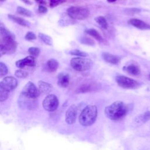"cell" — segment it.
I'll return each mask as SVG.
<instances>
[{
	"label": "cell",
	"mask_w": 150,
	"mask_h": 150,
	"mask_svg": "<svg viewBox=\"0 0 150 150\" xmlns=\"http://www.w3.org/2000/svg\"><path fill=\"white\" fill-rule=\"evenodd\" d=\"M38 36L45 44H46L47 45H52V43H53L52 38L50 36H49V35H47L43 33H39Z\"/></svg>",
	"instance_id": "cell-23"
},
{
	"label": "cell",
	"mask_w": 150,
	"mask_h": 150,
	"mask_svg": "<svg viewBox=\"0 0 150 150\" xmlns=\"http://www.w3.org/2000/svg\"><path fill=\"white\" fill-rule=\"evenodd\" d=\"M5 0H0V2H4V1H5Z\"/></svg>",
	"instance_id": "cell-41"
},
{
	"label": "cell",
	"mask_w": 150,
	"mask_h": 150,
	"mask_svg": "<svg viewBox=\"0 0 150 150\" xmlns=\"http://www.w3.org/2000/svg\"><path fill=\"white\" fill-rule=\"evenodd\" d=\"M85 32L91 36L92 37H93L94 39H96L97 41H98L99 42H103V37L101 36V35L97 32V30H96L95 29L93 28H91V29H86L85 30Z\"/></svg>",
	"instance_id": "cell-20"
},
{
	"label": "cell",
	"mask_w": 150,
	"mask_h": 150,
	"mask_svg": "<svg viewBox=\"0 0 150 150\" xmlns=\"http://www.w3.org/2000/svg\"><path fill=\"white\" fill-rule=\"evenodd\" d=\"M101 57L104 61L111 64H116L118 63L120 59L118 56L108 52H103Z\"/></svg>",
	"instance_id": "cell-15"
},
{
	"label": "cell",
	"mask_w": 150,
	"mask_h": 150,
	"mask_svg": "<svg viewBox=\"0 0 150 150\" xmlns=\"http://www.w3.org/2000/svg\"><path fill=\"white\" fill-rule=\"evenodd\" d=\"M67 12L70 18L77 20L85 19L90 14L87 8L81 6H70L67 9Z\"/></svg>",
	"instance_id": "cell-4"
},
{
	"label": "cell",
	"mask_w": 150,
	"mask_h": 150,
	"mask_svg": "<svg viewBox=\"0 0 150 150\" xmlns=\"http://www.w3.org/2000/svg\"><path fill=\"white\" fill-rule=\"evenodd\" d=\"M8 70L5 63L0 62V78L4 77L8 73Z\"/></svg>",
	"instance_id": "cell-30"
},
{
	"label": "cell",
	"mask_w": 150,
	"mask_h": 150,
	"mask_svg": "<svg viewBox=\"0 0 150 150\" xmlns=\"http://www.w3.org/2000/svg\"><path fill=\"white\" fill-rule=\"evenodd\" d=\"M150 119V111H146L144 114L139 115L135 118L137 122L144 123Z\"/></svg>",
	"instance_id": "cell-21"
},
{
	"label": "cell",
	"mask_w": 150,
	"mask_h": 150,
	"mask_svg": "<svg viewBox=\"0 0 150 150\" xmlns=\"http://www.w3.org/2000/svg\"><path fill=\"white\" fill-rule=\"evenodd\" d=\"M21 93L28 97L33 98H37L40 94L39 89L31 81L28 82L25 85Z\"/></svg>",
	"instance_id": "cell-8"
},
{
	"label": "cell",
	"mask_w": 150,
	"mask_h": 150,
	"mask_svg": "<svg viewBox=\"0 0 150 150\" xmlns=\"http://www.w3.org/2000/svg\"><path fill=\"white\" fill-rule=\"evenodd\" d=\"M25 38L27 40H33L36 39V35L32 32H28L26 33Z\"/></svg>",
	"instance_id": "cell-35"
},
{
	"label": "cell",
	"mask_w": 150,
	"mask_h": 150,
	"mask_svg": "<svg viewBox=\"0 0 150 150\" xmlns=\"http://www.w3.org/2000/svg\"><path fill=\"white\" fill-rule=\"evenodd\" d=\"M7 53L6 49L4 45H0V57Z\"/></svg>",
	"instance_id": "cell-36"
},
{
	"label": "cell",
	"mask_w": 150,
	"mask_h": 150,
	"mask_svg": "<svg viewBox=\"0 0 150 150\" xmlns=\"http://www.w3.org/2000/svg\"><path fill=\"white\" fill-rule=\"evenodd\" d=\"M37 3L40 5H47L49 4V0H35Z\"/></svg>",
	"instance_id": "cell-38"
},
{
	"label": "cell",
	"mask_w": 150,
	"mask_h": 150,
	"mask_svg": "<svg viewBox=\"0 0 150 150\" xmlns=\"http://www.w3.org/2000/svg\"><path fill=\"white\" fill-rule=\"evenodd\" d=\"M66 2V0H49V5L51 8H54L60 4Z\"/></svg>",
	"instance_id": "cell-34"
},
{
	"label": "cell",
	"mask_w": 150,
	"mask_h": 150,
	"mask_svg": "<svg viewBox=\"0 0 150 150\" xmlns=\"http://www.w3.org/2000/svg\"><path fill=\"white\" fill-rule=\"evenodd\" d=\"M115 81L120 87L125 89H136L140 86L139 83L135 80L124 76H117Z\"/></svg>",
	"instance_id": "cell-5"
},
{
	"label": "cell",
	"mask_w": 150,
	"mask_h": 150,
	"mask_svg": "<svg viewBox=\"0 0 150 150\" xmlns=\"http://www.w3.org/2000/svg\"><path fill=\"white\" fill-rule=\"evenodd\" d=\"M17 85V80L13 76L5 77L0 82V87L8 92L13 90Z\"/></svg>",
	"instance_id": "cell-9"
},
{
	"label": "cell",
	"mask_w": 150,
	"mask_h": 150,
	"mask_svg": "<svg viewBox=\"0 0 150 150\" xmlns=\"http://www.w3.org/2000/svg\"><path fill=\"white\" fill-rule=\"evenodd\" d=\"M91 88H92V86L90 84H84L77 89L76 92L79 93H86V92H88V91H91Z\"/></svg>",
	"instance_id": "cell-26"
},
{
	"label": "cell",
	"mask_w": 150,
	"mask_h": 150,
	"mask_svg": "<svg viewBox=\"0 0 150 150\" xmlns=\"http://www.w3.org/2000/svg\"><path fill=\"white\" fill-rule=\"evenodd\" d=\"M43 108L48 111H55L59 106L57 97L54 94L47 95L43 101Z\"/></svg>",
	"instance_id": "cell-7"
},
{
	"label": "cell",
	"mask_w": 150,
	"mask_h": 150,
	"mask_svg": "<svg viewBox=\"0 0 150 150\" xmlns=\"http://www.w3.org/2000/svg\"><path fill=\"white\" fill-rule=\"evenodd\" d=\"M80 42L82 44L86 45H90V46H93L95 45V42L91 38L87 37V36H83L80 39Z\"/></svg>",
	"instance_id": "cell-27"
},
{
	"label": "cell",
	"mask_w": 150,
	"mask_h": 150,
	"mask_svg": "<svg viewBox=\"0 0 150 150\" xmlns=\"http://www.w3.org/2000/svg\"><path fill=\"white\" fill-rule=\"evenodd\" d=\"M77 112V107L75 104L71 105L69 107L66 112L65 120L68 124H72L74 123Z\"/></svg>",
	"instance_id": "cell-11"
},
{
	"label": "cell",
	"mask_w": 150,
	"mask_h": 150,
	"mask_svg": "<svg viewBox=\"0 0 150 150\" xmlns=\"http://www.w3.org/2000/svg\"><path fill=\"white\" fill-rule=\"evenodd\" d=\"M36 98H30L21 93L18 98V104L22 109L32 110L37 106Z\"/></svg>",
	"instance_id": "cell-6"
},
{
	"label": "cell",
	"mask_w": 150,
	"mask_h": 150,
	"mask_svg": "<svg viewBox=\"0 0 150 150\" xmlns=\"http://www.w3.org/2000/svg\"><path fill=\"white\" fill-rule=\"evenodd\" d=\"M149 78H150V74H149Z\"/></svg>",
	"instance_id": "cell-42"
},
{
	"label": "cell",
	"mask_w": 150,
	"mask_h": 150,
	"mask_svg": "<svg viewBox=\"0 0 150 150\" xmlns=\"http://www.w3.org/2000/svg\"><path fill=\"white\" fill-rule=\"evenodd\" d=\"M129 106L122 101H117L105 107L104 112L110 120H118L125 117L129 110Z\"/></svg>",
	"instance_id": "cell-1"
},
{
	"label": "cell",
	"mask_w": 150,
	"mask_h": 150,
	"mask_svg": "<svg viewBox=\"0 0 150 150\" xmlns=\"http://www.w3.org/2000/svg\"><path fill=\"white\" fill-rule=\"evenodd\" d=\"M117 0H107V1L108 2H110V3H112V2H114L115 1H117Z\"/></svg>",
	"instance_id": "cell-40"
},
{
	"label": "cell",
	"mask_w": 150,
	"mask_h": 150,
	"mask_svg": "<svg viewBox=\"0 0 150 150\" xmlns=\"http://www.w3.org/2000/svg\"><path fill=\"white\" fill-rule=\"evenodd\" d=\"M38 11L40 13H45L47 12V9L46 7L42 5H40L38 7Z\"/></svg>",
	"instance_id": "cell-37"
},
{
	"label": "cell",
	"mask_w": 150,
	"mask_h": 150,
	"mask_svg": "<svg viewBox=\"0 0 150 150\" xmlns=\"http://www.w3.org/2000/svg\"><path fill=\"white\" fill-rule=\"evenodd\" d=\"M95 21L103 29H107L108 28V23L105 18L103 16H98L94 18Z\"/></svg>",
	"instance_id": "cell-22"
},
{
	"label": "cell",
	"mask_w": 150,
	"mask_h": 150,
	"mask_svg": "<svg viewBox=\"0 0 150 150\" xmlns=\"http://www.w3.org/2000/svg\"><path fill=\"white\" fill-rule=\"evenodd\" d=\"M9 96V92L0 87V102L5 101Z\"/></svg>",
	"instance_id": "cell-32"
},
{
	"label": "cell",
	"mask_w": 150,
	"mask_h": 150,
	"mask_svg": "<svg viewBox=\"0 0 150 150\" xmlns=\"http://www.w3.org/2000/svg\"><path fill=\"white\" fill-rule=\"evenodd\" d=\"M58 66L59 62L54 59H50L46 63L47 69L50 72H54L56 71Z\"/></svg>",
	"instance_id": "cell-19"
},
{
	"label": "cell",
	"mask_w": 150,
	"mask_h": 150,
	"mask_svg": "<svg viewBox=\"0 0 150 150\" xmlns=\"http://www.w3.org/2000/svg\"><path fill=\"white\" fill-rule=\"evenodd\" d=\"M15 75L16 77L21 79L26 78L28 76V73L22 70V69H18L15 72Z\"/></svg>",
	"instance_id": "cell-29"
},
{
	"label": "cell",
	"mask_w": 150,
	"mask_h": 150,
	"mask_svg": "<svg viewBox=\"0 0 150 150\" xmlns=\"http://www.w3.org/2000/svg\"><path fill=\"white\" fill-rule=\"evenodd\" d=\"M69 54L71 55H74L76 56L77 57H86V56H88L87 53L83 52V51H81L79 49H73L71 50L70 51H69Z\"/></svg>",
	"instance_id": "cell-25"
},
{
	"label": "cell",
	"mask_w": 150,
	"mask_h": 150,
	"mask_svg": "<svg viewBox=\"0 0 150 150\" xmlns=\"http://www.w3.org/2000/svg\"><path fill=\"white\" fill-rule=\"evenodd\" d=\"M53 86L52 84L43 81H39L38 82V89L40 93H42L44 94H47L50 93L52 90Z\"/></svg>",
	"instance_id": "cell-17"
},
{
	"label": "cell",
	"mask_w": 150,
	"mask_h": 150,
	"mask_svg": "<svg viewBox=\"0 0 150 150\" xmlns=\"http://www.w3.org/2000/svg\"><path fill=\"white\" fill-rule=\"evenodd\" d=\"M15 64L17 67L20 69H23L25 66L33 67L36 64V60L35 57L32 56H28L24 59L16 61Z\"/></svg>",
	"instance_id": "cell-12"
},
{
	"label": "cell",
	"mask_w": 150,
	"mask_h": 150,
	"mask_svg": "<svg viewBox=\"0 0 150 150\" xmlns=\"http://www.w3.org/2000/svg\"><path fill=\"white\" fill-rule=\"evenodd\" d=\"M97 117V108L94 105L86 106L80 113L79 121L80 124L84 127L91 125Z\"/></svg>",
	"instance_id": "cell-2"
},
{
	"label": "cell",
	"mask_w": 150,
	"mask_h": 150,
	"mask_svg": "<svg viewBox=\"0 0 150 150\" xmlns=\"http://www.w3.org/2000/svg\"><path fill=\"white\" fill-rule=\"evenodd\" d=\"M8 18L10 19L11 20H12V21H13L14 22L21 25V26H26V27H29L30 25V23L27 20L21 18V17H18L16 16L15 15H13L11 14H8Z\"/></svg>",
	"instance_id": "cell-18"
},
{
	"label": "cell",
	"mask_w": 150,
	"mask_h": 150,
	"mask_svg": "<svg viewBox=\"0 0 150 150\" xmlns=\"http://www.w3.org/2000/svg\"><path fill=\"white\" fill-rule=\"evenodd\" d=\"M124 11L127 14L133 15V14H136L141 12V9L138 8H130L125 9Z\"/></svg>",
	"instance_id": "cell-31"
},
{
	"label": "cell",
	"mask_w": 150,
	"mask_h": 150,
	"mask_svg": "<svg viewBox=\"0 0 150 150\" xmlns=\"http://www.w3.org/2000/svg\"><path fill=\"white\" fill-rule=\"evenodd\" d=\"M69 75L66 73H60L57 76V84L60 87H67L69 84Z\"/></svg>",
	"instance_id": "cell-16"
},
{
	"label": "cell",
	"mask_w": 150,
	"mask_h": 150,
	"mask_svg": "<svg viewBox=\"0 0 150 150\" xmlns=\"http://www.w3.org/2000/svg\"><path fill=\"white\" fill-rule=\"evenodd\" d=\"M128 23L132 26L141 30L150 29V25L140 19L132 18L128 21Z\"/></svg>",
	"instance_id": "cell-13"
},
{
	"label": "cell",
	"mask_w": 150,
	"mask_h": 150,
	"mask_svg": "<svg viewBox=\"0 0 150 150\" xmlns=\"http://www.w3.org/2000/svg\"><path fill=\"white\" fill-rule=\"evenodd\" d=\"M0 32L2 34L3 36L7 35H12L10 31L6 28L5 25L0 21Z\"/></svg>",
	"instance_id": "cell-28"
},
{
	"label": "cell",
	"mask_w": 150,
	"mask_h": 150,
	"mask_svg": "<svg viewBox=\"0 0 150 150\" xmlns=\"http://www.w3.org/2000/svg\"><path fill=\"white\" fill-rule=\"evenodd\" d=\"M21 1L27 5H32V2L30 0H21Z\"/></svg>",
	"instance_id": "cell-39"
},
{
	"label": "cell",
	"mask_w": 150,
	"mask_h": 150,
	"mask_svg": "<svg viewBox=\"0 0 150 150\" xmlns=\"http://www.w3.org/2000/svg\"><path fill=\"white\" fill-rule=\"evenodd\" d=\"M71 67L78 71H84L90 69L93 66V62L83 57H73L70 60Z\"/></svg>",
	"instance_id": "cell-3"
},
{
	"label": "cell",
	"mask_w": 150,
	"mask_h": 150,
	"mask_svg": "<svg viewBox=\"0 0 150 150\" xmlns=\"http://www.w3.org/2000/svg\"><path fill=\"white\" fill-rule=\"evenodd\" d=\"M3 41L6 49V53L12 54L16 51L17 48V43L13 39V35L4 36Z\"/></svg>",
	"instance_id": "cell-10"
},
{
	"label": "cell",
	"mask_w": 150,
	"mask_h": 150,
	"mask_svg": "<svg viewBox=\"0 0 150 150\" xmlns=\"http://www.w3.org/2000/svg\"><path fill=\"white\" fill-rule=\"evenodd\" d=\"M16 11L18 13L25 16H28V17H32L33 14L32 13V12L30 11H29L28 9H26L25 8H23L22 6H18L16 8Z\"/></svg>",
	"instance_id": "cell-24"
},
{
	"label": "cell",
	"mask_w": 150,
	"mask_h": 150,
	"mask_svg": "<svg viewBox=\"0 0 150 150\" xmlns=\"http://www.w3.org/2000/svg\"><path fill=\"white\" fill-rule=\"evenodd\" d=\"M123 70L132 76H137L139 74L141 70L138 64L135 63H131L123 67Z\"/></svg>",
	"instance_id": "cell-14"
},
{
	"label": "cell",
	"mask_w": 150,
	"mask_h": 150,
	"mask_svg": "<svg viewBox=\"0 0 150 150\" xmlns=\"http://www.w3.org/2000/svg\"><path fill=\"white\" fill-rule=\"evenodd\" d=\"M28 52L33 57L38 56L40 53V49L36 47H30L28 49Z\"/></svg>",
	"instance_id": "cell-33"
}]
</instances>
